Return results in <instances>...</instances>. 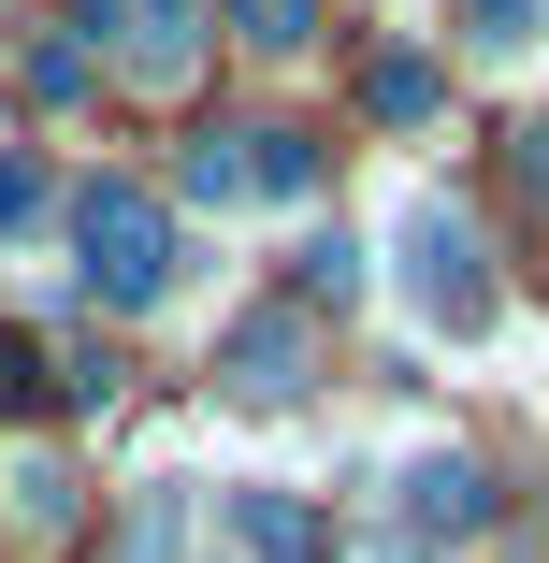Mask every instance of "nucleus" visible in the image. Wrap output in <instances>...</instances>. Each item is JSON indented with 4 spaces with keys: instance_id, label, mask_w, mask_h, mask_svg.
I'll list each match as a JSON object with an SVG mask.
<instances>
[{
    "instance_id": "obj_1",
    "label": "nucleus",
    "mask_w": 549,
    "mask_h": 563,
    "mask_svg": "<svg viewBox=\"0 0 549 563\" xmlns=\"http://www.w3.org/2000/svg\"><path fill=\"white\" fill-rule=\"evenodd\" d=\"M73 246H87V303H101V318H160L174 275H188L160 188H131V174H101V188L73 202Z\"/></svg>"
},
{
    "instance_id": "obj_2",
    "label": "nucleus",
    "mask_w": 549,
    "mask_h": 563,
    "mask_svg": "<svg viewBox=\"0 0 549 563\" xmlns=\"http://www.w3.org/2000/svg\"><path fill=\"white\" fill-rule=\"evenodd\" d=\"M391 289H405L419 332H492V246H477V217L419 188L391 217Z\"/></svg>"
},
{
    "instance_id": "obj_3",
    "label": "nucleus",
    "mask_w": 549,
    "mask_h": 563,
    "mask_svg": "<svg viewBox=\"0 0 549 563\" xmlns=\"http://www.w3.org/2000/svg\"><path fill=\"white\" fill-rule=\"evenodd\" d=\"M217 390H232V405H304L318 390V332L275 303V318H232V332H217Z\"/></svg>"
},
{
    "instance_id": "obj_4",
    "label": "nucleus",
    "mask_w": 549,
    "mask_h": 563,
    "mask_svg": "<svg viewBox=\"0 0 549 563\" xmlns=\"http://www.w3.org/2000/svg\"><path fill=\"white\" fill-rule=\"evenodd\" d=\"M391 506H405V534H433V549H463V534L492 520V477L463 463V448H419V463L391 477Z\"/></svg>"
},
{
    "instance_id": "obj_5",
    "label": "nucleus",
    "mask_w": 549,
    "mask_h": 563,
    "mask_svg": "<svg viewBox=\"0 0 549 563\" xmlns=\"http://www.w3.org/2000/svg\"><path fill=\"white\" fill-rule=\"evenodd\" d=\"M217 520H232V563H333V549H318V520H304V492H275V477H232V492H217Z\"/></svg>"
},
{
    "instance_id": "obj_6",
    "label": "nucleus",
    "mask_w": 549,
    "mask_h": 563,
    "mask_svg": "<svg viewBox=\"0 0 549 563\" xmlns=\"http://www.w3.org/2000/svg\"><path fill=\"white\" fill-rule=\"evenodd\" d=\"M117 58H131V87H188L202 73V0H117Z\"/></svg>"
},
{
    "instance_id": "obj_7",
    "label": "nucleus",
    "mask_w": 549,
    "mask_h": 563,
    "mask_svg": "<svg viewBox=\"0 0 549 563\" xmlns=\"http://www.w3.org/2000/svg\"><path fill=\"white\" fill-rule=\"evenodd\" d=\"M0 520L15 534H73V463L58 448H15V463H0Z\"/></svg>"
},
{
    "instance_id": "obj_8",
    "label": "nucleus",
    "mask_w": 549,
    "mask_h": 563,
    "mask_svg": "<svg viewBox=\"0 0 549 563\" xmlns=\"http://www.w3.org/2000/svg\"><path fill=\"white\" fill-rule=\"evenodd\" d=\"M362 101H376V117H391V131H419V117H433V101H449V73H433V58H405V44H391V58L362 73Z\"/></svg>"
},
{
    "instance_id": "obj_9",
    "label": "nucleus",
    "mask_w": 549,
    "mask_h": 563,
    "mask_svg": "<svg viewBox=\"0 0 549 563\" xmlns=\"http://www.w3.org/2000/svg\"><path fill=\"white\" fill-rule=\"evenodd\" d=\"M318 188V145L304 131H246V202H304Z\"/></svg>"
},
{
    "instance_id": "obj_10",
    "label": "nucleus",
    "mask_w": 549,
    "mask_h": 563,
    "mask_svg": "<svg viewBox=\"0 0 549 563\" xmlns=\"http://www.w3.org/2000/svg\"><path fill=\"white\" fill-rule=\"evenodd\" d=\"M188 549V492L160 477V492H131V534H117V563H174Z\"/></svg>"
},
{
    "instance_id": "obj_11",
    "label": "nucleus",
    "mask_w": 549,
    "mask_h": 563,
    "mask_svg": "<svg viewBox=\"0 0 549 563\" xmlns=\"http://www.w3.org/2000/svg\"><path fill=\"white\" fill-rule=\"evenodd\" d=\"M44 202H58V174H44L30 145H0V246H30V232H44Z\"/></svg>"
},
{
    "instance_id": "obj_12",
    "label": "nucleus",
    "mask_w": 549,
    "mask_h": 563,
    "mask_svg": "<svg viewBox=\"0 0 549 563\" xmlns=\"http://www.w3.org/2000/svg\"><path fill=\"white\" fill-rule=\"evenodd\" d=\"M463 30H477V58H535L549 44V0H463Z\"/></svg>"
},
{
    "instance_id": "obj_13",
    "label": "nucleus",
    "mask_w": 549,
    "mask_h": 563,
    "mask_svg": "<svg viewBox=\"0 0 549 563\" xmlns=\"http://www.w3.org/2000/svg\"><path fill=\"white\" fill-rule=\"evenodd\" d=\"M232 30H246L261 58H304V44H318V0H232Z\"/></svg>"
},
{
    "instance_id": "obj_14",
    "label": "nucleus",
    "mask_w": 549,
    "mask_h": 563,
    "mask_svg": "<svg viewBox=\"0 0 549 563\" xmlns=\"http://www.w3.org/2000/svg\"><path fill=\"white\" fill-rule=\"evenodd\" d=\"M188 202H246V131H217V145H188Z\"/></svg>"
},
{
    "instance_id": "obj_15",
    "label": "nucleus",
    "mask_w": 549,
    "mask_h": 563,
    "mask_svg": "<svg viewBox=\"0 0 549 563\" xmlns=\"http://www.w3.org/2000/svg\"><path fill=\"white\" fill-rule=\"evenodd\" d=\"M304 289H318V303H362V246H348V232H304Z\"/></svg>"
},
{
    "instance_id": "obj_16",
    "label": "nucleus",
    "mask_w": 549,
    "mask_h": 563,
    "mask_svg": "<svg viewBox=\"0 0 549 563\" xmlns=\"http://www.w3.org/2000/svg\"><path fill=\"white\" fill-rule=\"evenodd\" d=\"M30 87H44V101H87V44L44 30V44H30Z\"/></svg>"
},
{
    "instance_id": "obj_17",
    "label": "nucleus",
    "mask_w": 549,
    "mask_h": 563,
    "mask_svg": "<svg viewBox=\"0 0 549 563\" xmlns=\"http://www.w3.org/2000/svg\"><path fill=\"white\" fill-rule=\"evenodd\" d=\"M15 405H44V347H15V332H0V419Z\"/></svg>"
},
{
    "instance_id": "obj_18",
    "label": "nucleus",
    "mask_w": 549,
    "mask_h": 563,
    "mask_svg": "<svg viewBox=\"0 0 549 563\" xmlns=\"http://www.w3.org/2000/svg\"><path fill=\"white\" fill-rule=\"evenodd\" d=\"M362 563H391V549H362Z\"/></svg>"
}]
</instances>
